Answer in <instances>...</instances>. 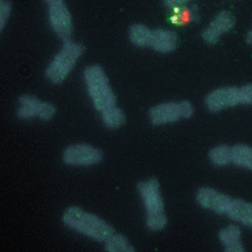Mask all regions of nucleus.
I'll return each instance as SVG.
<instances>
[{
  "mask_svg": "<svg viewBox=\"0 0 252 252\" xmlns=\"http://www.w3.org/2000/svg\"><path fill=\"white\" fill-rule=\"evenodd\" d=\"M63 222L76 232L99 242H105L114 233V229L106 221L75 206L66 210Z\"/></svg>",
  "mask_w": 252,
  "mask_h": 252,
  "instance_id": "obj_1",
  "label": "nucleus"
},
{
  "mask_svg": "<svg viewBox=\"0 0 252 252\" xmlns=\"http://www.w3.org/2000/svg\"><path fill=\"white\" fill-rule=\"evenodd\" d=\"M84 79L87 91L98 111H103L116 105V97L110 86L109 80L102 67L89 66L84 71Z\"/></svg>",
  "mask_w": 252,
  "mask_h": 252,
  "instance_id": "obj_2",
  "label": "nucleus"
},
{
  "mask_svg": "<svg viewBox=\"0 0 252 252\" xmlns=\"http://www.w3.org/2000/svg\"><path fill=\"white\" fill-rule=\"evenodd\" d=\"M85 52V47L74 43L71 39L65 40L61 51L55 56L46 70V77L54 84L64 82L75 68L77 61Z\"/></svg>",
  "mask_w": 252,
  "mask_h": 252,
  "instance_id": "obj_3",
  "label": "nucleus"
},
{
  "mask_svg": "<svg viewBox=\"0 0 252 252\" xmlns=\"http://www.w3.org/2000/svg\"><path fill=\"white\" fill-rule=\"evenodd\" d=\"M49 6V20L53 31L64 40L71 39L73 33V18L65 0H45Z\"/></svg>",
  "mask_w": 252,
  "mask_h": 252,
  "instance_id": "obj_4",
  "label": "nucleus"
},
{
  "mask_svg": "<svg viewBox=\"0 0 252 252\" xmlns=\"http://www.w3.org/2000/svg\"><path fill=\"white\" fill-rule=\"evenodd\" d=\"M63 160L71 166H91L103 160L101 150L87 143L70 145L63 154Z\"/></svg>",
  "mask_w": 252,
  "mask_h": 252,
  "instance_id": "obj_5",
  "label": "nucleus"
},
{
  "mask_svg": "<svg viewBox=\"0 0 252 252\" xmlns=\"http://www.w3.org/2000/svg\"><path fill=\"white\" fill-rule=\"evenodd\" d=\"M139 195L146 210V217L164 213V203L160 194L159 183L157 179H150L137 185Z\"/></svg>",
  "mask_w": 252,
  "mask_h": 252,
  "instance_id": "obj_6",
  "label": "nucleus"
},
{
  "mask_svg": "<svg viewBox=\"0 0 252 252\" xmlns=\"http://www.w3.org/2000/svg\"><path fill=\"white\" fill-rule=\"evenodd\" d=\"M205 104L208 110L211 112L237 106L238 104H241L239 88L222 87L215 89L206 96Z\"/></svg>",
  "mask_w": 252,
  "mask_h": 252,
  "instance_id": "obj_7",
  "label": "nucleus"
},
{
  "mask_svg": "<svg viewBox=\"0 0 252 252\" xmlns=\"http://www.w3.org/2000/svg\"><path fill=\"white\" fill-rule=\"evenodd\" d=\"M196 200L202 208L221 215L227 214L231 202H232V199L230 197L217 192L210 187H203L199 189L196 195Z\"/></svg>",
  "mask_w": 252,
  "mask_h": 252,
  "instance_id": "obj_8",
  "label": "nucleus"
},
{
  "mask_svg": "<svg viewBox=\"0 0 252 252\" xmlns=\"http://www.w3.org/2000/svg\"><path fill=\"white\" fill-rule=\"evenodd\" d=\"M236 24L235 16L229 11H221L202 32V37L209 45L217 44L221 35L230 32Z\"/></svg>",
  "mask_w": 252,
  "mask_h": 252,
  "instance_id": "obj_9",
  "label": "nucleus"
},
{
  "mask_svg": "<svg viewBox=\"0 0 252 252\" xmlns=\"http://www.w3.org/2000/svg\"><path fill=\"white\" fill-rule=\"evenodd\" d=\"M149 115L154 125L174 123L184 118L181 102H169L157 105L150 110Z\"/></svg>",
  "mask_w": 252,
  "mask_h": 252,
  "instance_id": "obj_10",
  "label": "nucleus"
},
{
  "mask_svg": "<svg viewBox=\"0 0 252 252\" xmlns=\"http://www.w3.org/2000/svg\"><path fill=\"white\" fill-rule=\"evenodd\" d=\"M178 46V35L175 32L164 29L153 31L151 47L158 53H171Z\"/></svg>",
  "mask_w": 252,
  "mask_h": 252,
  "instance_id": "obj_11",
  "label": "nucleus"
},
{
  "mask_svg": "<svg viewBox=\"0 0 252 252\" xmlns=\"http://www.w3.org/2000/svg\"><path fill=\"white\" fill-rule=\"evenodd\" d=\"M226 215L242 226L252 229V203L232 199Z\"/></svg>",
  "mask_w": 252,
  "mask_h": 252,
  "instance_id": "obj_12",
  "label": "nucleus"
},
{
  "mask_svg": "<svg viewBox=\"0 0 252 252\" xmlns=\"http://www.w3.org/2000/svg\"><path fill=\"white\" fill-rule=\"evenodd\" d=\"M225 251L244 252L245 247L241 241V230L236 225H229L220 230L218 234Z\"/></svg>",
  "mask_w": 252,
  "mask_h": 252,
  "instance_id": "obj_13",
  "label": "nucleus"
},
{
  "mask_svg": "<svg viewBox=\"0 0 252 252\" xmlns=\"http://www.w3.org/2000/svg\"><path fill=\"white\" fill-rule=\"evenodd\" d=\"M19 107L17 109V116L20 119L30 120L34 117H38L43 108L44 102L32 95H23L18 100Z\"/></svg>",
  "mask_w": 252,
  "mask_h": 252,
  "instance_id": "obj_14",
  "label": "nucleus"
},
{
  "mask_svg": "<svg viewBox=\"0 0 252 252\" xmlns=\"http://www.w3.org/2000/svg\"><path fill=\"white\" fill-rule=\"evenodd\" d=\"M232 162L252 172V148L247 144H236L232 148Z\"/></svg>",
  "mask_w": 252,
  "mask_h": 252,
  "instance_id": "obj_15",
  "label": "nucleus"
},
{
  "mask_svg": "<svg viewBox=\"0 0 252 252\" xmlns=\"http://www.w3.org/2000/svg\"><path fill=\"white\" fill-rule=\"evenodd\" d=\"M152 34L153 31L141 24L133 25L129 31V38L131 43L140 48L151 46Z\"/></svg>",
  "mask_w": 252,
  "mask_h": 252,
  "instance_id": "obj_16",
  "label": "nucleus"
},
{
  "mask_svg": "<svg viewBox=\"0 0 252 252\" xmlns=\"http://www.w3.org/2000/svg\"><path fill=\"white\" fill-rule=\"evenodd\" d=\"M209 159L215 166H226L232 162V148L225 144L217 145L209 152Z\"/></svg>",
  "mask_w": 252,
  "mask_h": 252,
  "instance_id": "obj_17",
  "label": "nucleus"
},
{
  "mask_svg": "<svg viewBox=\"0 0 252 252\" xmlns=\"http://www.w3.org/2000/svg\"><path fill=\"white\" fill-rule=\"evenodd\" d=\"M102 120L106 127L110 129H118L125 123L124 112L115 106L102 111Z\"/></svg>",
  "mask_w": 252,
  "mask_h": 252,
  "instance_id": "obj_18",
  "label": "nucleus"
},
{
  "mask_svg": "<svg viewBox=\"0 0 252 252\" xmlns=\"http://www.w3.org/2000/svg\"><path fill=\"white\" fill-rule=\"evenodd\" d=\"M105 248L108 252H133L134 247L129 240L121 234L113 233L106 241Z\"/></svg>",
  "mask_w": 252,
  "mask_h": 252,
  "instance_id": "obj_19",
  "label": "nucleus"
},
{
  "mask_svg": "<svg viewBox=\"0 0 252 252\" xmlns=\"http://www.w3.org/2000/svg\"><path fill=\"white\" fill-rule=\"evenodd\" d=\"M167 224L166 215L163 213L161 215L146 217V227L153 232H158L165 228Z\"/></svg>",
  "mask_w": 252,
  "mask_h": 252,
  "instance_id": "obj_20",
  "label": "nucleus"
},
{
  "mask_svg": "<svg viewBox=\"0 0 252 252\" xmlns=\"http://www.w3.org/2000/svg\"><path fill=\"white\" fill-rule=\"evenodd\" d=\"M174 12H175V14L173 15L171 20L175 25H178V26H180V25L182 26L187 23H190L193 18L192 12L188 9H183V7L174 8Z\"/></svg>",
  "mask_w": 252,
  "mask_h": 252,
  "instance_id": "obj_21",
  "label": "nucleus"
},
{
  "mask_svg": "<svg viewBox=\"0 0 252 252\" xmlns=\"http://www.w3.org/2000/svg\"><path fill=\"white\" fill-rule=\"evenodd\" d=\"M12 6L9 1H7V0H1L0 1V29H1V31L4 29L6 23L8 22Z\"/></svg>",
  "mask_w": 252,
  "mask_h": 252,
  "instance_id": "obj_22",
  "label": "nucleus"
},
{
  "mask_svg": "<svg viewBox=\"0 0 252 252\" xmlns=\"http://www.w3.org/2000/svg\"><path fill=\"white\" fill-rule=\"evenodd\" d=\"M57 108L54 104L49 103V102H44L43 108H41V111L39 113V118L43 121H50L54 118L56 115Z\"/></svg>",
  "mask_w": 252,
  "mask_h": 252,
  "instance_id": "obj_23",
  "label": "nucleus"
},
{
  "mask_svg": "<svg viewBox=\"0 0 252 252\" xmlns=\"http://www.w3.org/2000/svg\"><path fill=\"white\" fill-rule=\"evenodd\" d=\"M241 104L252 105V84L245 85L239 89Z\"/></svg>",
  "mask_w": 252,
  "mask_h": 252,
  "instance_id": "obj_24",
  "label": "nucleus"
},
{
  "mask_svg": "<svg viewBox=\"0 0 252 252\" xmlns=\"http://www.w3.org/2000/svg\"><path fill=\"white\" fill-rule=\"evenodd\" d=\"M182 111H183V117L184 118H191L194 115L195 108L193 104L189 101H182Z\"/></svg>",
  "mask_w": 252,
  "mask_h": 252,
  "instance_id": "obj_25",
  "label": "nucleus"
},
{
  "mask_svg": "<svg viewBox=\"0 0 252 252\" xmlns=\"http://www.w3.org/2000/svg\"><path fill=\"white\" fill-rule=\"evenodd\" d=\"M190 0H162V2L165 6L171 8H179L186 5Z\"/></svg>",
  "mask_w": 252,
  "mask_h": 252,
  "instance_id": "obj_26",
  "label": "nucleus"
},
{
  "mask_svg": "<svg viewBox=\"0 0 252 252\" xmlns=\"http://www.w3.org/2000/svg\"><path fill=\"white\" fill-rule=\"evenodd\" d=\"M246 43L252 47V30L249 31L247 32V35H246Z\"/></svg>",
  "mask_w": 252,
  "mask_h": 252,
  "instance_id": "obj_27",
  "label": "nucleus"
}]
</instances>
